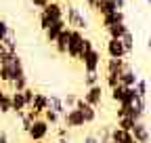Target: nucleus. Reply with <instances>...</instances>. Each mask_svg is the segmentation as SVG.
<instances>
[{
  "label": "nucleus",
  "instance_id": "f257e3e1",
  "mask_svg": "<svg viewBox=\"0 0 151 143\" xmlns=\"http://www.w3.org/2000/svg\"><path fill=\"white\" fill-rule=\"evenodd\" d=\"M82 44H84L82 30H71V27H69V44H67V53H65V55H67L69 59H80Z\"/></svg>",
  "mask_w": 151,
  "mask_h": 143
},
{
  "label": "nucleus",
  "instance_id": "f03ea898",
  "mask_svg": "<svg viewBox=\"0 0 151 143\" xmlns=\"http://www.w3.org/2000/svg\"><path fill=\"white\" fill-rule=\"evenodd\" d=\"M29 141H46L48 133H50V126H48V122H44L42 118H36L32 124H29V129L25 131Z\"/></svg>",
  "mask_w": 151,
  "mask_h": 143
},
{
  "label": "nucleus",
  "instance_id": "7ed1b4c3",
  "mask_svg": "<svg viewBox=\"0 0 151 143\" xmlns=\"http://www.w3.org/2000/svg\"><path fill=\"white\" fill-rule=\"evenodd\" d=\"M67 27L71 25V30H86L88 27V21H86V17L82 15V11L78 9V6H73V4H69L67 6Z\"/></svg>",
  "mask_w": 151,
  "mask_h": 143
},
{
  "label": "nucleus",
  "instance_id": "20e7f679",
  "mask_svg": "<svg viewBox=\"0 0 151 143\" xmlns=\"http://www.w3.org/2000/svg\"><path fill=\"white\" fill-rule=\"evenodd\" d=\"M63 118V124L65 129H82L84 126V116L80 114V110H76V107H69V110H65V114L61 116Z\"/></svg>",
  "mask_w": 151,
  "mask_h": 143
},
{
  "label": "nucleus",
  "instance_id": "39448f33",
  "mask_svg": "<svg viewBox=\"0 0 151 143\" xmlns=\"http://www.w3.org/2000/svg\"><path fill=\"white\" fill-rule=\"evenodd\" d=\"M82 65H84V72H99L101 67V53L97 48H90L88 53H84V55L80 57Z\"/></svg>",
  "mask_w": 151,
  "mask_h": 143
},
{
  "label": "nucleus",
  "instance_id": "423d86ee",
  "mask_svg": "<svg viewBox=\"0 0 151 143\" xmlns=\"http://www.w3.org/2000/svg\"><path fill=\"white\" fill-rule=\"evenodd\" d=\"M82 99H84L88 105H92V107H101V105H103V86H101V84L88 86Z\"/></svg>",
  "mask_w": 151,
  "mask_h": 143
},
{
  "label": "nucleus",
  "instance_id": "0eeeda50",
  "mask_svg": "<svg viewBox=\"0 0 151 143\" xmlns=\"http://www.w3.org/2000/svg\"><path fill=\"white\" fill-rule=\"evenodd\" d=\"M76 110H80V114L84 116V122L86 124H92V122H97V107H92V105H88L82 97H78V101H76Z\"/></svg>",
  "mask_w": 151,
  "mask_h": 143
},
{
  "label": "nucleus",
  "instance_id": "6e6552de",
  "mask_svg": "<svg viewBox=\"0 0 151 143\" xmlns=\"http://www.w3.org/2000/svg\"><path fill=\"white\" fill-rule=\"evenodd\" d=\"M105 51H107L109 59H124V57L128 55L126 48H124V44H122V40H118V38H109Z\"/></svg>",
  "mask_w": 151,
  "mask_h": 143
},
{
  "label": "nucleus",
  "instance_id": "1a4fd4ad",
  "mask_svg": "<svg viewBox=\"0 0 151 143\" xmlns=\"http://www.w3.org/2000/svg\"><path fill=\"white\" fill-rule=\"evenodd\" d=\"M42 13L48 17L50 21H59V19H65V9L57 2V0H50V2L42 9Z\"/></svg>",
  "mask_w": 151,
  "mask_h": 143
},
{
  "label": "nucleus",
  "instance_id": "9d476101",
  "mask_svg": "<svg viewBox=\"0 0 151 143\" xmlns=\"http://www.w3.org/2000/svg\"><path fill=\"white\" fill-rule=\"evenodd\" d=\"M132 137H134V141H137V143H151L149 126H147L143 120H139V122L134 124V129H132Z\"/></svg>",
  "mask_w": 151,
  "mask_h": 143
},
{
  "label": "nucleus",
  "instance_id": "9b49d317",
  "mask_svg": "<svg viewBox=\"0 0 151 143\" xmlns=\"http://www.w3.org/2000/svg\"><path fill=\"white\" fill-rule=\"evenodd\" d=\"M25 110H27V105H25L23 93L21 91H13L11 93V112H15L17 116H21Z\"/></svg>",
  "mask_w": 151,
  "mask_h": 143
},
{
  "label": "nucleus",
  "instance_id": "f8f14e48",
  "mask_svg": "<svg viewBox=\"0 0 151 143\" xmlns=\"http://www.w3.org/2000/svg\"><path fill=\"white\" fill-rule=\"evenodd\" d=\"M46 105H48V95H44V93H38V91H36L34 101H32V105H29V110H32V112H36L38 116L42 118V112L46 110Z\"/></svg>",
  "mask_w": 151,
  "mask_h": 143
},
{
  "label": "nucleus",
  "instance_id": "ddd939ff",
  "mask_svg": "<svg viewBox=\"0 0 151 143\" xmlns=\"http://www.w3.org/2000/svg\"><path fill=\"white\" fill-rule=\"evenodd\" d=\"M137 80H139L137 72L126 63V65H124V69L120 72V84H122V86H134V84H137Z\"/></svg>",
  "mask_w": 151,
  "mask_h": 143
},
{
  "label": "nucleus",
  "instance_id": "4468645a",
  "mask_svg": "<svg viewBox=\"0 0 151 143\" xmlns=\"http://www.w3.org/2000/svg\"><path fill=\"white\" fill-rule=\"evenodd\" d=\"M65 19H59V21H52L48 30H44V36H46V42H55L57 40V36H59L63 30H65Z\"/></svg>",
  "mask_w": 151,
  "mask_h": 143
},
{
  "label": "nucleus",
  "instance_id": "2eb2a0df",
  "mask_svg": "<svg viewBox=\"0 0 151 143\" xmlns=\"http://www.w3.org/2000/svg\"><path fill=\"white\" fill-rule=\"evenodd\" d=\"M52 44H55V48H57L59 55H65V53H67V44H69V27H65L59 36H57V40Z\"/></svg>",
  "mask_w": 151,
  "mask_h": 143
},
{
  "label": "nucleus",
  "instance_id": "dca6fc26",
  "mask_svg": "<svg viewBox=\"0 0 151 143\" xmlns=\"http://www.w3.org/2000/svg\"><path fill=\"white\" fill-rule=\"evenodd\" d=\"M94 11L101 13V17H105V15H109V13H116L118 6H116V2H113V0H97Z\"/></svg>",
  "mask_w": 151,
  "mask_h": 143
},
{
  "label": "nucleus",
  "instance_id": "f3484780",
  "mask_svg": "<svg viewBox=\"0 0 151 143\" xmlns=\"http://www.w3.org/2000/svg\"><path fill=\"white\" fill-rule=\"evenodd\" d=\"M48 110H52V112H57L59 116H63L65 114V103H63V97H59V95H48Z\"/></svg>",
  "mask_w": 151,
  "mask_h": 143
},
{
  "label": "nucleus",
  "instance_id": "a211bd4d",
  "mask_svg": "<svg viewBox=\"0 0 151 143\" xmlns=\"http://www.w3.org/2000/svg\"><path fill=\"white\" fill-rule=\"evenodd\" d=\"M124 21H126L124 13H122V11H116V13H109V15H105V17H103V27L107 30V27H111V25H116V23H124Z\"/></svg>",
  "mask_w": 151,
  "mask_h": 143
},
{
  "label": "nucleus",
  "instance_id": "6ab92c4d",
  "mask_svg": "<svg viewBox=\"0 0 151 143\" xmlns=\"http://www.w3.org/2000/svg\"><path fill=\"white\" fill-rule=\"evenodd\" d=\"M126 61L124 59H107V65H105V74H120L124 69Z\"/></svg>",
  "mask_w": 151,
  "mask_h": 143
},
{
  "label": "nucleus",
  "instance_id": "aec40b11",
  "mask_svg": "<svg viewBox=\"0 0 151 143\" xmlns=\"http://www.w3.org/2000/svg\"><path fill=\"white\" fill-rule=\"evenodd\" d=\"M128 32V25H126V21L124 23H116V25H111V27H107V34H109V38H122V36Z\"/></svg>",
  "mask_w": 151,
  "mask_h": 143
},
{
  "label": "nucleus",
  "instance_id": "412c9836",
  "mask_svg": "<svg viewBox=\"0 0 151 143\" xmlns=\"http://www.w3.org/2000/svg\"><path fill=\"white\" fill-rule=\"evenodd\" d=\"M42 120L48 122V126H57V124L61 122V116L57 114V112H52V110H48V107H46V110L42 112Z\"/></svg>",
  "mask_w": 151,
  "mask_h": 143
},
{
  "label": "nucleus",
  "instance_id": "4be33fe9",
  "mask_svg": "<svg viewBox=\"0 0 151 143\" xmlns=\"http://www.w3.org/2000/svg\"><path fill=\"white\" fill-rule=\"evenodd\" d=\"M36 118H40V116H38L36 112H32V110H25V112L21 114V129L27 131V129H29V124H32Z\"/></svg>",
  "mask_w": 151,
  "mask_h": 143
},
{
  "label": "nucleus",
  "instance_id": "5701e85b",
  "mask_svg": "<svg viewBox=\"0 0 151 143\" xmlns=\"http://www.w3.org/2000/svg\"><path fill=\"white\" fill-rule=\"evenodd\" d=\"M120 40H122V44H124V48H126V53H128V55H130V53H132V51H134V36H132V34H130V30H128V32H126V34L122 36V38H120Z\"/></svg>",
  "mask_w": 151,
  "mask_h": 143
},
{
  "label": "nucleus",
  "instance_id": "b1692460",
  "mask_svg": "<svg viewBox=\"0 0 151 143\" xmlns=\"http://www.w3.org/2000/svg\"><path fill=\"white\" fill-rule=\"evenodd\" d=\"M134 91H137V95H139L141 99H147V95H149V86H147V80L139 78V80H137V84H134Z\"/></svg>",
  "mask_w": 151,
  "mask_h": 143
},
{
  "label": "nucleus",
  "instance_id": "393cba45",
  "mask_svg": "<svg viewBox=\"0 0 151 143\" xmlns=\"http://www.w3.org/2000/svg\"><path fill=\"white\" fill-rule=\"evenodd\" d=\"M101 76H99V72H86V76H84V86H94V84H101L99 82Z\"/></svg>",
  "mask_w": 151,
  "mask_h": 143
},
{
  "label": "nucleus",
  "instance_id": "a878e982",
  "mask_svg": "<svg viewBox=\"0 0 151 143\" xmlns=\"http://www.w3.org/2000/svg\"><path fill=\"white\" fill-rule=\"evenodd\" d=\"M134 120H132L130 116H124V118H120L118 120V129H122V131H128V133H132V129H134Z\"/></svg>",
  "mask_w": 151,
  "mask_h": 143
},
{
  "label": "nucleus",
  "instance_id": "bb28decb",
  "mask_svg": "<svg viewBox=\"0 0 151 143\" xmlns=\"http://www.w3.org/2000/svg\"><path fill=\"white\" fill-rule=\"evenodd\" d=\"M99 139V143H109L111 141V126H101L99 133H94Z\"/></svg>",
  "mask_w": 151,
  "mask_h": 143
},
{
  "label": "nucleus",
  "instance_id": "cd10ccee",
  "mask_svg": "<svg viewBox=\"0 0 151 143\" xmlns=\"http://www.w3.org/2000/svg\"><path fill=\"white\" fill-rule=\"evenodd\" d=\"M122 95H124V86H122V84H118L116 88H111V91H109L111 101H113V103H118V105H120V101H122Z\"/></svg>",
  "mask_w": 151,
  "mask_h": 143
},
{
  "label": "nucleus",
  "instance_id": "c85d7f7f",
  "mask_svg": "<svg viewBox=\"0 0 151 143\" xmlns=\"http://www.w3.org/2000/svg\"><path fill=\"white\" fill-rule=\"evenodd\" d=\"M11 112V93H4L0 97V114H9Z\"/></svg>",
  "mask_w": 151,
  "mask_h": 143
},
{
  "label": "nucleus",
  "instance_id": "c756f323",
  "mask_svg": "<svg viewBox=\"0 0 151 143\" xmlns=\"http://www.w3.org/2000/svg\"><path fill=\"white\" fill-rule=\"evenodd\" d=\"M105 84H107L109 91H111V88H116L120 84V74H105Z\"/></svg>",
  "mask_w": 151,
  "mask_h": 143
},
{
  "label": "nucleus",
  "instance_id": "7c9ffc66",
  "mask_svg": "<svg viewBox=\"0 0 151 143\" xmlns=\"http://www.w3.org/2000/svg\"><path fill=\"white\" fill-rule=\"evenodd\" d=\"M11 84H13V88H15V91H23V88H27V86H29V84H27V76L17 78V80H13Z\"/></svg>",
  "mask_w": 151,
  "mask_h": 143
},
{
  "label": "nucleus",
  "instance_id": "2f4dec72",
  "mask_svg": "<svg viewBox=\"0 0 151 143\" xmlns=\"http://www.w3.org/2000/svg\"><path fill=\"white\" fill-rule=\"evenodd\" d=\"M23 99H25V105H27V110H29V105H32V101H34V95H36V91L32 86H27V88H23Z\"/></svg>",
  "mask_w": 151,
  "mask_h": 143
},
{
  "label": "nucleus",
  "instance_id": "473e14b6",
  "mask_svg": "<svg viewBox=\"0 0 151 143\" xmlns=\"http://www.w3.org/2000/svg\"><path fill=\"white\" fill-rule=\"evenodd\" d=\"M76 101H78V95H73V93H67L63 97V103H65V110H69V107L76 105Z\"/></svg>",
  "mask_w": 151,
  "mask_h": 143
},
{
  "label": "nucleus",
  "instance_id": "72a5a7b5",
  "mask_svg": "<svg viewBox=\"0 0 151 143\" xmlns=\"http://www.w3.org/2000/svg\"><path fill=\"white\" fill-rule=\"evenodd\" d=\"M9 32H11V27H9V23L4 21V19H0V42H2L6 36H9Z\"/></svg>",
  "mask_w": 151,
  "mask_h": 143
},
{
  "label": "nucleus",
  "instance_id": "f704fd0d",
  "mask_svg": "<svg viewBox=\"0 0 151 143\" xmlns=\"http://www.w3.org/2000/svg\"><path fill=\"white\" fill-rule=\"evenodd\" d=\"M50 23H52V21L48 19V17H46L42 11H40V27H42V30H48V27H50Z\"/></svg>",
  "mask_w": 151,
  "mask_h": 143
},
{
  "label": "nucleus",
  "instance_id": "c9c22d12",
  "mask_svg": "<svg viewBox=\"0 0 151 143\" xmlns=\"http://www.w3.org/2000/svg\"><path fill=\"white\" fill-rule=\"evenodd\" d=\"M82 143H99V139H97V135H94V133H90V135H86V137L82 139Z\"/></svg>",
  "mask_w": 151,
  "mask_h": 143
},
{
  "label": "nucleus",
  "instance_id": "e433bc0d",
  "mask_svg": "<svg viewBox=\"0 0 151 143\" xmlns=\"http://www.w3.org/2000/svg\"><path fill=\"white\" fill-rule=\"evenodd\" d=\"M57 135H59V139H69V129L61 126L59 131H57Z\"/></svg>",
  "mask_w": 151,
  "mask_h": 143
},
{
  "label": "nucleus",
  "instance_id": "4c0bfd02",
  "mask_svg": "<svg viewBox=\"0 0 151 143\" xmlns=\"http://www.w3.org/2000/svg\"><path fill=\"white\" fill-rule=\"evenodd\" d=\"M48 2H50V0H32V4H34V6H38V9H44Z\"/></svg>",
  "mask_w": 151,
  "mask_h": 143
},
{
  "label": "nucleus",
  "instance_id": "58836bf2",
  "mask_svg": "<svg viewBox=\"0 0 151 143\" xmlns=\"http://www.w3.org/2000/svg\"><path fill=\"white\" fill-rule=\"evenodd\" d=\"M0 143H11V139H9V135H6V131H0Z\"/></svg>",
  "mask_w": 151,
  "mask_h": 143
},
{
  "label": "nucleus",
  "instance_id": "ea45409f",
  "mask_svg": "<svg viewBox=\"0 0 151 143\" xmlns=\"http://www.w3.org/2000/svg\"><path fill=\"white\" fill-rule=\"evenodd\" d=\"M113 2H116L118 11H122V9H124V4H126V0H113Z\"/></svg>",
  "mask_w": 151,
  "mask_h": 143
},
{
  "label": "nucleus",
  "instance_id": "a19ab883",
  "mask_svg": "<svg viewBox=\"0 0 151 143\" xmlns=\"http://www.w3.org/2000/svg\"><path fill=\"white\" fill-rule=\"evenodd\" d=\"M6 55H9V53H6V48H4L2 44H0V61H2V59H4Z\"/></svg>",
  "mask_w": 151,
  "mask_h": 143
},
{
  "label": "nucleus",
  "instance_id": "79ce46f5",
  "mask_svg": "<svg viewBox=\"0 0 151 143\" xmlns=\"http://www.w3.org/2000/svg\"><path fill=\"white\" fill-rule=\"evenodd\" d=\"M84 2L88 4V9H94V4H97V0H84Z\"/></svg>",
  "mask_w": 151,
  "mask_h": 143
},
{
  "label": "nucleus",
  "instance_id": "37998d69",
  "mask_svg": "<svg viewBox=\"0 0 151 143\" xmlns=\"http://www.w3.org/2000/svg\"><path fill=\"white\" fill-rule=\"evenodd\" d=\"M147 46H149V48H151V36H149V40H147Z\"/></svg>",
  "mask_w": 151,
  "mask_h": 143
},
{
  "label": "nucleus",
  "instance_id": "c03bdc74",
  "mask_svg": "<svg viewBox=\"0 0 151 143\" xmlns=\"http://www.w3.org/2000/svg\"><path fill=\"white\" fill-rule=\"evenodd\" d=\"M2 95H4V88H2V86H0V97H2Z\"/></svg>",
  "mask_w": 151,
  "mask_h": 143
},
{
  "label": "nucleus",
  "instance_id": "a18cd8bd",
  "mask_svg": "<svg viewBox=\"0 0 151 143\" xmlns=\"http://www.w3.org/2000/svg\"><path fill=\"white\" fill-rule=\"evenodd\" d=\"M27 143H44V141H27Z\"/></svg>",
  "mask_w": 151,
  "mask_h": 143
},
{
  "label": "nucleus",
  "instance_id": "49530a36",
  "mask_svg": "<svg viewBox=\"0 0 151 143\" xmlns=\"http://www.w3.org/2000/svg\"><path fill=\"white\" fill-rule=\"evenodd\" d=\"M147 2H151V0H147Z\"/></svg>",
  "mask_w": 151,
  "mask_h": 143
},
{
  "label": "nucleus",
  "instance_id": "de8ad7c7",
  "mask_svg": "<svg viewBox=\"0 0 151 143\" xmlns=\"http://www.w3.org/2000/svg\"><path fill=\"white\" fill-rule=\"evenodd\" d=\"M0 86H2V82H0Z\"/></svg>",
  "mask_w": 151,
  "mask_h": 143
},
{
  "label": "nucleus",
  "instance_id": "09e8293b",
  "mask_svg": "<svg viewBox=\"0 0 151 143\" xmlns=\"http://www.w3.org/2000/svg\"><path fill=\"white\" fill-rule=\"evenodd\" d=\"M57 2H59V0H57Z\"/></svg>",
  "mask_w": 151,
  "mask_h": 143
}]
</instances>
